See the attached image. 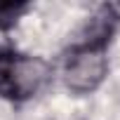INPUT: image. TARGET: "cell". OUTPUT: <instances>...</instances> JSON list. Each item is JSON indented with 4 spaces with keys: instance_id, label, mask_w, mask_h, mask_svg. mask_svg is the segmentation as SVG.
I'll return each instance as SVG.
<instances>
[{
    "instance_id": "cell-4",
    "label": "cell",
    "mask_w": 120,
    "mask_h": 120,
    "mask_svg": "<svg viewBox=\"0 0 120 120\" xmlns=\"http://www.w3.org/2000/svg\"><path fill=\"white\" fill-rule=\"evenodd\" d=\"M106 7H108V12L113 14V19L118 21V19H120V3H111V5H106Z\"/></svg>"
},
{
    "instance_id": "cell-1",
    "label": "cell",
    "mask_w": 120,
    "mask_h": 120,
    "mask_svg": "<svg viewBox=\"0 0 120 120\" xmlns=\"http://www.w3.org/2000/svg\"><path fill=\"white\" fill-rule=\"evenodd\" d=\"M113 14L104 5L90 35L75 45L64 64V85L73 94H92L108 73V40L113 33Z\"/></svg>"
},
{
    "instance_id": "cell-3",
    "label": "cell",
    "mask_w": 120,
    "mask_h": 120,
    "mask_svg": "<svg viewBox=\"0 0 120 120\" xmlns=\"http://www.w3.org/2000/svg\"><path fill=\"white\" fill-rule=\"evenodd\" d=\"M28 10V3H0V31H12Z\"/></svg>"
},
{
    "instance_id": "cell-2",
    "label": "cell",
    "mask_w": 120,
    "mask_h": 120,
    "mask_svg": "<svg viewBox=\"0 0 120 120\" xmlns=\"http://www.w3.org/2000/svg\"><path fill=\"white\" fill-rule=\"evenodd\" d=\"M49 73V64L40 56L0 49V97L10 101H26L35 97L45 87Z\"/></svg>"
}]
</instances>
